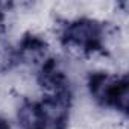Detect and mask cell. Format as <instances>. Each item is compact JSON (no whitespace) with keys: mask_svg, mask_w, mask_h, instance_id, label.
Listing matches in <instances>:
<instances>
[{"mask_svg":"<svg viewBox=\"0 0 129 129\" xmlns=\"http://www.w3.org/2000/svg\"><path fill=\"white\" fill-rule=\"evenodd\" d=\"M72 94H47L41 100H24L18 109L23 129H67Z\"/></svg>","mask_w":129,"mask_h":129,"instance_id":"cell-1","label":"cell"},{"mask_svg":"<svg viewBox=\"0 0 129 129\" xmlns=\"http://www.w3.org/2000/svg\"><path fill=\"white\" fill-rule=\"evenodd\" d=\"M106 26L93 18H76L61 26L59 40L67 49H76L84 55L106 53Z\"/></svg>","mask_w":129,"mask_h":129,"instance_id":"cell-2","label":"cell"},{"mask_svg":"<svg viewBox=\"0 0 129 129\" xmlns=\"http://www.w3.org/2000/svg\"><path fill=\"white\" fill-rule=\"evenodd\" d=\"M88 90L93 99L103 108H112L127 114L129 81L127 76H115L105 72H94L88 76Z\"/></svg>","mask_w":129,"mask_h":129,"instance_id":"cell-3","label":"cell"},{"mask_svg":"<svg viewBox=\"0 0 129 129\" xmlns=\"http://www.w3.org/2000/svg\"><path fill=\"white\" fill-rule=\"evenodd\" d=\"M38 84L49 94H72L70 81L61 69L58 59L50 58L41 64L38 72Z\"/></svg>","mask_w":129,"mask_h":129,"instance_id":"cell-4","label":"cell"},{"mask_svg":"<svg viewBox=\"0 0 129 129\" xmlns=\"http://www.w3.org/2000/svg\"><path fill=\"white\" fill-rule=\"evenodd\" d=\"M47 49H49V46L41 37H38L35 34H24L21 41L18 43V47L15 49L17 62L18 64L38 62V61L44 59Z\"/></svg>","mask_w":129,"mask_h":129,"instance_id":"cell-5","label":"cell"},{"mask_svg":"<svg viewBox=\"0 0 129 129\" xmlns=\"http://www.w3.org/2000/svg\"><path fill=\"white\" fill-rule=\"evenodd\" d=\"M15 66H18L15 49L6 44H0V72H8Z\"/></svg>","mask_w":129,"mask_h":129,"instance_id":"cell-6","label":"cell"},{"mask_svg":"<svg viewBox=\"0 0 129 129\" xmlns=\"http://www.w3.org/2000/svg\"><path fill=\"white\" fill-rule=\"evenodd\" d=\"M9 3H0V37H3L6 32V9L9 8Z\"/></svg>","mask_w":129,"mask_h":129,"instance_id":"cell-7","label":"cell"},{"mask_svg":"<svg viewBox=\"0 0 129 129\" xmlns=\"http://www.w3.org/2000/svg\"><path fill=\"white\" fill-rule=\"evenodd\" d=\"M0 129H11L9 123H8L3 117H0Z\"/></svg>","mask_w":129,"mask_h":129,"instance_id":"cell-8","label":"cell"}]
</instances>
